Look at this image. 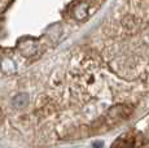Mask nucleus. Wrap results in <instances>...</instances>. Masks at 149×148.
<instances>
[{"label":"nucleus","instance_id":"f03ea898","mask_svg":"<svg viewBox=\"0 0 149 148\" xmlns=\"http://www.w3.org/2000/svg\"><path fill=\"white\" fill-rule=\"evenodd\" d=\"M29 103V95L27 94H18L16 95V98L13 99V105L17 108V109H24L25 107Z\"/></svg>","mask_w":149,"mask_h":148},{"label":"nucleus","instance_id":"f257e3e1","mask_svg":"<svg viewBox=\"0 0 149 148\" xmlns=\"http://www.w3.org/2000/svg\"><path fill=\"white\" fill-rule=\"evenodd\" d=\"M95 48L71 64L86 95V136L105 133L149 108V0H118Z\"/></svg>","mask_w":149,"mask_h":148}]
</instances>
